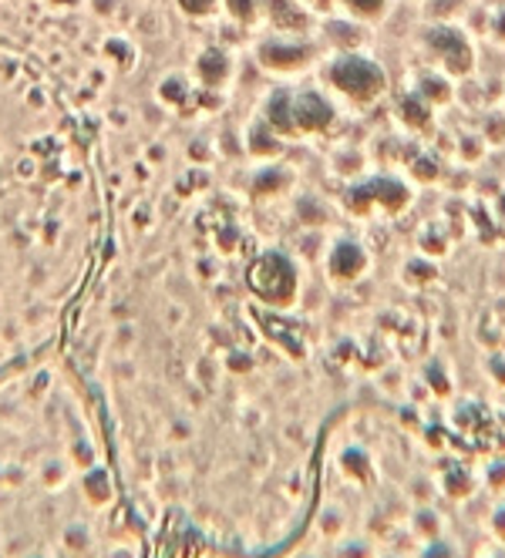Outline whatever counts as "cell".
<instances>
[{
    "instance_id": "1",
    "label": "cell",
    "mask_w": 505,
    "mask_h": 558,
    "mask_svg": "<svg viewBox=\"0 0 505 558\" xmlns=\"http://www.w3.org/2000/svg\"><path fill=\"white\" fill-rule=\"evenodd\" d=\"M334 82L340 85V92L354 95V98H374L384 88V74L377 64L361 61V58H347L337 64L334 71Z\"/></svg>"
},
{
    "instance_id": "2",
    "label": "cell",
    "mask_w": 505,
    "mask_h": 558,
    "mask_svg": "<svg viewBox=\"0 0 505 558\" xmlns=\"http://www.w3.org/2000/svg\"><path fill=\"white\" fill-rule=\"evenodd\" d=\"M347 8H354V11L364 14V17H374V14H381L384 0H347Z\"/></svg>"
},
{
    "instance_id": "3",
    "label": "cell",
    "mask_w": 505,
    "mask_h": 558,
    "mask_svg": "<svg viewBox=\"0 0 505 558\" xmlns=\"http://www.w3.org/2000/svg\"><path fill=\"white\" fill-rule=\"evenodd\" d=\"M492 532L505 542V505H498V511L492 514Z\"/></svg>"
}]
</instances>
